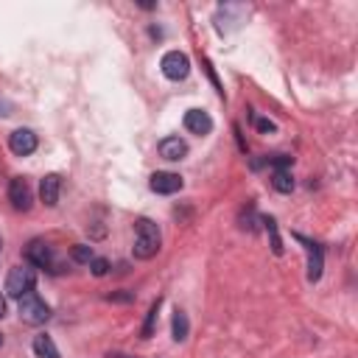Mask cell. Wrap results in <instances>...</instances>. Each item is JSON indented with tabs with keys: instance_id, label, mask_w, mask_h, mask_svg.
Wrapping results in <instances>:
<instances>
[{
	"instance_id": "14",
	"label": "cell",
	"mask_w": 358,
	"mask_h": 358,
	"mask_svg": "<svg viewBox=\"0 0 358 358\" xmlns=\"http://www.w3.org/2000/svg\"><path fill=\"white\" fill-rule=\"evenodd\" d=\"M271 185H274V190H280V193H291V190H294V176H291V171H288V168H274Z\"/></svg>"
},
{
	"instance_id": "17",
	"label": "cell",
	"mask_w": 358,
	"mask_h": 358,
	"mask_svg": "<svg viewBox=\"0 0 358 358\" xmlns=\"http://www.w3.org/2000/svg\"><path fill=\"white\" fill-rule=\"evenodd\" d=\"M92 257H95V255H92V246H87V243H76V246H73V260H76V263H87V266H90Z\"/></svg>"
},
{
	"instance_id": "9",
	"label": "cell",
	"mask_w": 358,
	"mask_h": 358,
	"mask_svg": "<svg viewBox=\"0 0 358 358\" xmlns=\"http://www.w3.org/2000/svg\"><path fill=\"white\" fill-rule=\"evenodd\" d=\"M8 148L17 154V157H28L36 151V134L31 129H17L8 134Z\"/></svg>"
},
{
	"instance_id": "11",
	"label": "cell",
	"mask_w": 358,
	"mask_h": 358,
	"mask_svg": "<svg viewBox=\"0 0 358 358\" xmlns=\"http://www.w3.org/2000/svg\"><path fill=\"white\" fill-rule=\"evenodd\" d=\"M157 151H159V157H162V159L176 162V159H185V157H187V143H185L182 137H176V134H173V137L159 140Z\"/></svg>"
},
{
	"instance_id": "24",
	"label": "cell",
	"mask_w": 358,
	"mask_h": 358,
	"mask_svg": "<svg viewBox=\"0 0 358 358\" xmlns=\"http://www.w3.org/2000/svg\"><path fill=\"white\" fill-rule=\"evenodd\" d=\"M0 249H3V241H0Z\"/></svg>"
},
{
	"instance_id": "21",
	"label": "cell",
	"mask_w": 358,
	"mask_h": 358,
	"mask_svg": "<svg viewBox=\"0 0 358 358\" xmlns=\"http://www.w3.org/2000/svg\"><path fill=\"white\" fill-rule=\"evenodd\" d=\"M3 316H6V296L0 294V319H3Z\"/></svg>"
},
{
	"instance_id": "3",
	"label": "cell",
	"mask_w": 358,
	"mask_h": 358,
	"mask_svg": "<svg viewBox=\"0 0 358 358\" xmlns=\"http://www.w3.org/2000/svg\"><path fill=\"white\" fill-rule=\"evenodd\" d=\"M20 319L28 324H45L50 319V308L45 305V299L39 294H25L20 296Z\"/></svg>"
},
{
	"instance_id": "15",
	"label": "cell",
	"mask_w": 358,
	"mask_h": 358,
	"mask_svg": "<svg viewBox=\"0 0 358 358\" xmlns=\"http://www.w3.org/2000/svg\"><path fill=\"white\" fill-rule=\"evenodd\" d=\"M187 330H190L187 313L176 308V310H173V338H176V341H185V338H187Z\"/></svg>"
},
{
	"instance_id": "2",
	"label": "cell",
	"mask_w": 358,
	"mask_h": 358,
	"mask_svg": "<svg viewBox=\"0 0 358 358\" xmlns=\"http://www.w3.org/2000/svg\"><path fill=\"white\" fill-rule=\"evenodd\" d=\"M34 285H36V271L31 266H14L8 271V277H6V294L14 296V299L31 294Z\"/></svg>"
},
{
	"instance_id": "19",
	"label": "cell",
	"mask_w": 358,
	"mask_h": 358,
	"mask_svg": "<svg viewBox=\"0 0 358 358\" xmlns=\"http://www.w3.org/2000/svg\"><path fill=\"white\" fill-rule=\"evenodd\" d=\"M90 271H92L95 277H103V274L109 271V260H106V257H92V260H90Z\"/></svg>"
},
{
	"instance_id": "20",
	"label": "cell",
	"mask_w": 358,
	"mask_h": 358,
	"mask_svg": "<svg viewBox=\"0 0 358 358\" xmlns=\"http://www.w3.org/2000/svg\"><path fill=\"white\" fill-rule=\"evenodd\" d=\"M255 126H257V131H263V134H274V131H277V126H274L271 120H266V117H255Z\"/></svg>"
},
{
	"instance_id": "7",
	"label": "cell",
	"mask_w": 358,
	"mask_h": 358,
	"mask_svg": "<svg viewBox=\"0 0 358 358\" xmlns=\"http://www.w3.org/2000/svg\"><path fill=\"white\" fill-rule=\"evenodd\" d=\"M182 176L179 173H171V171H157L154 176H151V182H148V187L154 190V193H159V196H171V193H179L182 190Z\"/></svg>"
},
{
	"instance_id": "12",
	"label": "cell",
	"mask_w": 358,
	"mask_h": 358,
	"mask_svg": "<svg viewBox=\"0 0 358 358\" xmlns=\"http://www.w3.org/2000/svg\"><path fill=\"white\" fill-rule=\"evenodd\" d=\"M59 190H62V176L59 173H48L39 182V199L45 207H56L59 204Z\"/></svg>"
},
{
	"instance_id": "18",
	"label": "cell",
	"mask_w": 358,
	"mask_h": 358,
	"mask_svg": "<svg viewBox=\"0 0 358 358\" xmlns=\"http://www.w3.org/2000/svg\"><path fill=\"white\" fill-rule=\"evenodd\" d=\"M263 224H266V229H268V235H271V249H274V255H282V243H280V235H277V224H274V218H263Z\"/></svg>"
},
{
	"instance_id": "22",
	"label": "cell",
	"mask_w": 358,
	"mask_h": 358,
	"mask_svg": "<svg viewBox=\"0 0 358 358\" xmlns=\"http://www.w3.org/2000/svg\"><path fill=\"white\" fill-rule=\"evenodd\" d=\"M109 358H131V355H126V352H109Z\"/></svg>"
},
{
	"instance_id": "10",
	"label": "cell",
	"mask_w": 358,
	"mask_h": 358,
	"mask_svg": "<svg viewBox=\"0 0 358 358\" xmlns=\"http://www.w3.org/2000/svg\"><path fill=\"white\" fill-rule=\"evenodd\" d=\"M185 129L193 134H210L213 131V117L204 109H187L185 112Z\"/></svg>"
},
{
	"instance_id": "13",
	"label": "cell",
	"mask_w": 358,
	"mask_h": 358,
	"mask_svg": "<svg viewBox=\"0 0 358 358\" xmlns=\"http://www.w3.org/2000/svg\"><path fill=\"white\" fill-rule=\"evenodd\" d=\"M31 350H34V355H36V358H62V355H59V350H56V344H53V338H50V336H45V333L34 336Z\"/></svg>"
},
{
	"instance_id": "4",
	"label": "cell",
	"mask_w": 358,
	"mask_h": 358,
	"mask_svg": "<svg viewBox=\"0 0 358 358\" xmlns=\"http://www.w3.org/2000/svg\"><path fill=\"white\" fill-rule=\"evenodd\" d=\"M159 67H162L165 78H171V81H185L187 73H190V59H187L182 50H168V53L162 56Z\"/></svg>"
},
{
	"instance_id": "1",
	"label": "cell",
	"mask_w": 358,
	"mask_h": 358,
	"mask_svg": "<svg viewBox=\"0 0 358 358\" xmlns=\"http://www.w3.org/2000/svg\"><path fill=\"white\" fill-rule=\"evenodd\" d=\"M159 243H162L159 227L151 218H137V224H134V257L137 260L154 257L159 252Z\"/></svg>"
},
{
	"instance_id": "23",
	"label": "cell",
	"mask_w": 358,
	"mask_h": 358,
	"mask_svg": "<svg viewBox=\"0 0 358 358\" xmlns=\"http://www.w3.org/2000/svg\"><path fill=\"white\" fill-rule=\"evenodd\" d=\"M0 347H3V333H0Z\"/></svg>"
},
{
	"instance_id": "5",
	"label": "cell",
	"mask_w": 358,
	"mask_h": 358,
	"mask_svg": "<svg viewBox=\"0 0 358 358\" xmlns=\"http://www.w3.org/2000/svg\"><path fill=\"white\" fill-rule=\"evenodd\" d=\"M294 238H296L299 243H305V252H308V280H310V282H319L322 268H324V249H322L319 243H313L310 238L299 235V232H294Z\"/></svg>"
},
{
	"instance_id": "6",
	"label": "cell",
	"mask_w": 358,
	"mask_h": 358,
	"mask_svg": "<svg viewBox=\"0 0 358 358\" xmlns=\"http://www.w3.org/2000/svg\"><path fill=\"white\" fill-rule=\"evenodd\" d=\"M25 260L36 268H50L53 266V249L42 241V238H34L28 246H25Z\"/></svg>"
},
{
	"instance_id": "8",
	"label": "cell",
	"mask_w": 358,
	"mask_h": 358,
	"mask_svg": "<svg viewBox=\"0 0 358 358\" xmlns=\"http://www.w3.org/2000/svg\"><path fill=\"white\" fill-rule=\"evenodd\" d=\"M8 201L14 204V210H31V201H34V196H31V185L22 179V176H14L11 179V185H8Z\"/></svg>"
},
{
	"instance_id": "16",
	"label": "cell",
	"mask_w": 358,
	"mask_h": 358,
	"mask_svg": "<svg viewBox=\"0 0 358 358\" xmlns=\"http://www.w3.org/2000/svg\"><path fill=\"white\" fill-rule=\"evenodd\" d=\"M157 313H159V299H157V302H151V308H148V316H145V324H143V338H148V336L154 333Z\"/></svg>"
}]
</instances>
